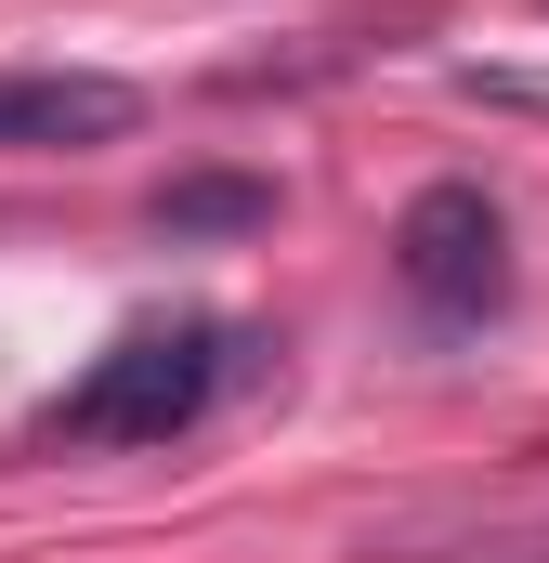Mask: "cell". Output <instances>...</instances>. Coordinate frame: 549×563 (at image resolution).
<instances>
[{
  "instance_id": "7a4b0ae2",
  "label": "cell",
  "mask_w": 549,
  "mask_h": 563,
  "mask_svg": "<svg viewBox=\"0 0 549 563\" xmlns=\"http://www.w3.org/2000/svg\"><path fill=\"white\" fill-rule=\"evenodd\" d=\"M393 276H406L418 314H484L511 288V223L484 184H418L406 223H393Z\"/></svg>"
},
{
  "instance_id": "277c9868",
  "label": "cell",
  "mask_w": 549,
  "mask_h": 563,
  "mask_svg": "<svg viewBox=\"0 0 549 563\" xmlns=\"http://www.w3.org/2000/svg\"><path fill=\"white\" fill-rule=\"evenodd\" d=\"M249 210H262L249 184H197V197H170V223H249Z\"/></svg>"
},
{
  "instance_id": "3957f363",
  "label": "cell",
  "mask_w": 549,
  "mask_h": 563,
  "mask_svg": "<svg viewBox=\"0 0 549 563\" xmlns=\"http://www.w3.org/2000/svg\"><path fill=\"white\" fill-rule=\"evenodd\" d=\"M132 119L144 92L105 66H0V144H119Z\"/></svg>"
},
{
  "instance_id": "6da1fadb",
  "label": "cell",
  "mask_w": 549,
  "mask_h": 563,
  "mask_svg": "<svg viewBox=\"0 0 549 563\" xmlns=\"http://www.w3.org/2000/svg\"><path fill=\"white\" fill-rule=\"evenodd\" d=\"M223 380H236V328H223V314H132V328L40 407V432H53V445H170V432L210 420Z\"/></svg>"
}]
</instances>
